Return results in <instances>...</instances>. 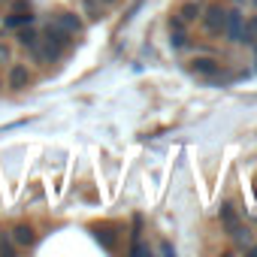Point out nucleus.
Wrapping results in <instances>:
<instances>
[{
    "instance_id": "nucleus-1",
    "label": "nucleus",
    "mask_w": 257,
    "mask_h": 257,
    "mask_svg": "<svg viewBox=\"0 0 257 257\" xmlns=\"http://www.w3.org/2000/svg\"><path fill=\"white\" fill-rule=\"evenodd\" d=\"M70 46V34L67 31H61L55 22L46 28V34H43V40H40V52H43V58L46 61H58L61 55H64V49Z\"/></svg>"
},
{
    "instance_id": "nucleus-2",
    "label": "nucleus",
    "mask_w": 257,
    "mask_h": 257,
    "mask_svg": "<svg viewBox=\"0 0 257 257\" xmlns=\"http://www.w3.org/2000/svg\"><path fill=\"white\" fill-rule=\"evenodd\" d=\"M200 22H203V31H206L209 37H224L227 10H224V7H218V4H212V7H206V10H203Z\"/></svg>"
},
{
    "instance_id": "nucleus-3",
    "label": "nucleus",
    "mask_w": 257,
    "mask_h": 257,
    "mask_svg": "<svg viewBox=\"0 0 257 257\" xmlns=\"http://www.w3.org/2000/svg\"><path fill=\"white\" fill-rule=\"evenodd\" d=\"M188 67H191L194 76H206V79H215V76L221 73V64H218L215 58H209V55H197Z\"/></svg>"
},
{
    "instance_id": "nucleus-4",
    "label": "nucleus",
    "mask_w": 257,
    "mask_h": 257,
    "mask_svg": "<svg viewBox=\"0 0 257 257\" xmlns=\"http://www.w3.org/2000/svg\"><path fill=\"white\" fill-rule=\"evenodd\" d=\"M7 82H10V88H13V91H25V88L31 85V70H28L25 64H13V67H10Z\"/></svg>"
},
{
    "instance_id": "nucleus-5",
    "label": "nucleus",
    "mask_w": 257,
    "mask_h": 257,
    "mask_svg": "<svg viewBox=\"0 0 257 257\" xmlns=\"http://www.w3.org/2000/svg\"><path fill=\"white\" fill-rule=\"evenodd\" d=\"M242 13L239 10H227V25H224V37L227 43H239V34H242Z\"/></svg>"
},
{
    "instance_id": "nucleus-6",
    "label": "nucleus",
    "mask_w": 257,
    "mask_h": 257,
    "mask_svg": "<svg viewBox=\"0 0 257 257\" xmlns=\"http://www.w3.org/2000/svg\"><path fill=\"white\" fill-rule=\"evenodd\" d=\"M218 215H221V224H224V230H227V236H233L242 224H239V218H236V209H233V203L230 200H224L221 203V209H218Z\"/></svg>"
},
{
    "instance_id": "nucleus-7",
    "label": "nucleus",
    "mask_w": 257,
    "mask_h": 257,
    "mask_svg": "<svg viewBox=\"0 0 257 257\" xmlns=\"http://www.w3.org/2000/svg\"><path fill=\"white\" fill-rule=\"evenodd\" d=\"M55 25H58L61 31H67L70 37L82 34V19H79L76 13H58V16H55Z\"/></svg>"
},
{
    "instance_id": "nucleus-8",
    "label": "nucleus",
    "mask_w": 257,
    "mask_h": 257,
    "mask_svg": "<svg viewBox=\"0 0 257 257\" xmlns=\"http://www.w3.org/2000/svg\"><path fill=\"white\" fill-rule=\"evenodd\" d=\"M185 25H194L200 16H203V4H200V0H185V4L179 7V13H176Z\"/></svg>"
},
{
    "instance_id": "nucleus-9",
    "label": "nucleus",
    "mask_w": 257,
    "mask_h": 257,
    "mask_svg": "<svg viewBox=\"0 0 257 257\" xmlns=\"http://www.w3.org/2000/svg\"><path fill=\"white\" fill-rule=\"evenodd\" d=\"M16 43H19L22 49H31V52H34V49L40 46V34H37L31 25H25V28H16Z\"/></svg>"
},
{
    "instance_id": "nucleus-10",
    "label": "nucleus",
    "mask_w": 257,
    "mask_h": 257,
    "mask_svg": "<svg viewBox=\"0 0 257 257\" xmlns=\"http://www.w3.org/2000/svg\"><path fill=\"white\" fill-rule=\"evenodd\" d=\"M185 28H188V25H185L179 16H173V19H170V40H173V46H176V49H182V46L188 43V34H185Z\"/></svg>"
},
{
    "instance_id": "nucleus-11",
    "label": "nucleus",
    "mask_w": 257,
    "mask_h": 257,
    "mask_svg": "<svg viewBox=\"0 0 257 257\" xmlns=\"http://www.w3.org/2000/svg\"><path fill=\"white\" fill-rule=\"evenodd\" d=\"M239 43H245V46H254V43H257V16L242 19V34H239Z\"/></svg>"
},
{
    "instance_id": "nucleus-12",
    "label": "nucleus",
    "mask_w": 257,
    "mask_h": 257,
    "mask_svg": "<svg viewBox=\"0 0 257 257\" xmlns=\"http://www.w3.org/2000/svg\"><path fill=\"white\" fill-rule=\"evenodd\" d=\"M13 242H16V245H34V242H37L34 227H31V224H16V230H13Z\"/></svg>"
},
{
    "instance_id": "nucleus-13",
    "label": "nucleus",
    "mask_w": 257,
    "mask_h": 257,
    "mask_svg": "<svg viewBox=\"0 0 257 257\" xmlns=\"http://www.w3.org/2000/svg\"><path fill=\"white\" fill-rule=\"evenodd\" d=\"M82 7H85V16L91 22H100L103 19V4H100V0H82Z\"/></svg>"
},
{
    "instance_id": "nucleus-14",
    "label": "nucleus",
    "mask_w": 257,
    "mask_h": 257,
    "mask_svg": "<svg viewBox=\"0 0 257 257\" xmlns=\"http://www.w3.org/2000/svg\"><path fill=\"white\" fill-rule=\"evenodd\" d=\"M25 25H34V16L31 13H10L7 28H25Z\"/></svg>"
},
{
    "instance_id": "nucleus-15",
    "label": "nucleus",
    "mask_w": 257,
    "mask_h": 257,
    "mask_svg": "<svg viewBox=\"0 0 257 257\" xmlns=\"http://www.w3.org/2000/svg\"><path fill=\"white\" fill-rule=\"evenodd\" d=\"M94 233H97V239L103 242V248H109V251L115 248V236H112V227H97Z\"/></svg>"
},
{
    "instance_id": "nucleus-16",
    "label": "nucleus",
    "mask_w": 257,
    "mask_h": 257,
    "mask_svg": "<svg viewBox=\"0 0 257 257\" xmlns=\"http://www.w3.org/2000/svg\"><path fill=\"white\" fill-rule=\"evenodd\" d=\"M0 254H4V257H13L16 254V245H13L10 233H0Z\"/></svg>"
},
{
    "instance_id": "nucleus-17",
    "label": "nucleus",
    "mask_w": 257,
    "mask_h": 257,
    "mask_svg": "<svg viewBox=\"0 0 257 257\" xmlns=\"http://www.w3.org/2000/svg\"><path fill=\"white\" fill-rule=\"evenodd\" d=\"M233 239H236V245H248V242H251V233H248L245 227H239V230L233 233Z\"/></svg>"
},
{
    "instance_id": "nucleus-18",
    "label": "nucleus",
    "mask_w": 257,
    "mask_h": 257,
    "mask_svg": "<svg viewBox=\"0 0 257 257\" xmlns=\"http://www.w3.org/2000/svg\"><path fill=\"white\" fill-rule=\"evenodd\" d=\"M13 13H31V4L28 0H13Z\"/></svg>"
},
{
    "instance_id": "nucleus-19",
    "label": "nucleus",
    "mask_w": 257,
    "mask_h": 257,
    "mask_svg": "<svg viewBox=\"0 0 257 257\" xmlns=\"http://www.w3.org/2000/svg\"><path fill=\"white\" fill-rule=\"evenodd\" d=\"M146 251H149V248H146V245H140V242H134V254H137V257H143V254H146Z\"/></svg>"
},
{
    "instance_id": "nucleus-20",
    "label": "nucleus",
    "mask_w": 257,
    "mask_h": 257,
    "mask_svg": "<svg viewBox=\"0 0 257 257\" xmlns=\"http://www.w3.org/2000/svg\"><path fill=\"white\" fill-rule=\"evenodd\" d=\"M100 4H103V7H109V4H115V0H100Z\"/></svg>"
},
{
    "instance_id": "nucleus-21",
    "label": "nucleus",
    "mask_w": 257,
    "mask_h": 257,
    "mask_svg": "<svg viewBox=\"0 0 257 257\" xmlns=\"http://www.w3.org/2000/svg\"><path fill=\"white\" fill-rule=\"evenodd\" d=\"M251 251H254V254H257V245H251Z\"/></svg>"
},
{
    "instance_id": "nucleus-22",
    "label": "nucleus",
    "mask_w": 257,
    "mask_h": 257,
    "mask_svg": "<svg viewBox=\"0 0 257 257\" xmlns=\"http://www.w3.org/2000/svg\"><path fill=\"white\" fill-rule=\"evenodd\" d=\"M236 4H242V0H236Z\"/></svg>"
},
{
    "instance_id": "nucleus-23",
    "label": "nucleus",
    "mask_w": 257,
    "mask_h": 257,
    "mask_svg": "<svg viewBox=\"0 0 257 257\" xmlns=\"http://www.w3.org/2000/svg\"><path fill=\"white\" fill-rule=\"evenodd\" d=\"M254 4H257V0H254Z\"/></svg>"
}]
</instances>
